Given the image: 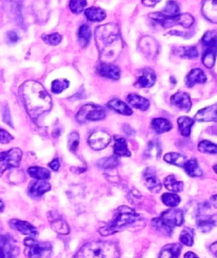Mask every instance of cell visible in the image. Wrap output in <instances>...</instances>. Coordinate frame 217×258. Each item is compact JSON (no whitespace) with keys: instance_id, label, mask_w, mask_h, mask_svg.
Masks as SVG:
<instances>
[{"instance_id":"obj_1","label":"cell","mask_w":217,"mask_h":258,"mask_svg":"<svg viewBox=\"0 0 217 258\" xmlns=\"http://www.w3.org/2000/svg\"><path fill=\"white\" fill-rule=\"evenodd\" d=\"M95 42L101 63H112L117 60L123 49L119 27L112 23L96 27Z\"/></svg>"},{"instance_id":"obj_2","label":"cell","mask_w":217,"mask_h":258,"mask_svg":"<svg viewBox=\"0 0 217 258\" xmlns=\"http://www.w3.org/2000/svg\"><path fill=\"white\" fill-rule=\"evenodd\" d=\"M19 94L32 119L39 118L52 108V98L39 82L27 81L21 85Z\"/></svg>"},{"instance_id":"obj_3","label":"cell","mask_w":217,"mask_h":258,"mask_svg":"<svg viewBox=\"0 0 217 258\" xmlns=\"http://www.w3.org/2000/svg\"><path fill=\"white\" fill-rule=\"evenodd\" d=\"M139 219L140 216L133 210V208L127 206H122L116 211L114 218L112 219V221L99 229V233L103 236L116 234L117 232L122 231L127 227L135 224Z\"/></svg>"},{"instance_id":"obj_4","label":"cell","mask_w":217,"mask_h":258,"mask_svg":"<svg viewBox=\"0 0 217 258\" xmlns=\"http://www.w3.org/2000/svg\"><path fill=\"white\" fill-rule=\"evenodd\" d=\"M74 258H120V250L116 243L97 240L85 244Z\"/></svg>"},{"instance_id":"obj_5","label":"cell","mask_w":217,"mask_h":258,"mask_svg":"<svg viewBox=\"0 0 217 258\" xmlns=\"http://www.w3.org/2000/svg\"><path fill=\"white\" fill-rule=\"evenodd\" d=\"M184 223V214L181 209L172 208L165 211L159 218L152 220V224L161 234L171 235L176 227H179Z\"/></svg>"},{"instance_id":"obj_6","label":"cell","mask_w":217,"mask_h":258,"mask_svg":"<svg viewBox=\"0 0 217 258\" xmlns=\"http://www.w3.org/2000/svg\"><path fill=\"white\" fill-rule=\"evenodd\" d=\"M202 43L204 50L202 55V63L206 68L214 66L217 56V33L214 31H208L202 37Z\"/></svg>"},{"instance_id":"obj_7","label":"cell","mask_w":217,"mask_h":258,"mask_svg":"<svg viewBox=\"0 0 217 258\" xmlns=\"http://www.w3.org/2000/svg\"><path fill=\"white\" fill-rule=\"evenodd\" d=\"M24 245L27 247V256L29 258H47L52 251L50 243L38 241L34 238H26Z\"/></svg>"},{"instance_id":"obj_8","label":"cell","mask_w":217,"mask_h":258,"mask_svg":"<svg viewBox=\"0 0 217 258\" xmlns=\"http://www.w3.org/2000/svg\"><path fill=\"white\" fill-rule=\"evenodd\" d=\"M153 20L159 23L165 29H169L178 26H180L185 29H188L194 24V18L192 15L188 13H179L177 16L154 18Z\"/></svg>"},{"instance_id":"obj_9","label":"cell","mask_w":217,"mask_h":258,"mask_svg":"<svg viewBox=\"0 0 217 258\" xmlns=\"http://www.w3.org/2000/svg\"><path fill=\"white\" fill-rule=\"evenodd\" d=\"M105 110L101 106L88 103L82 106L77 113V121L83 124L87 121H98L105 118Z\"/></svg>"},{"instance_id":"obj_10","label":"cell","mask_w":217,"mask_h":258,"mask_svg":"<svg viewBox=\"0 0 217 258\" xmlns=\"http://www.w3.org/2000/svg\"><path fill=\"white\" fill-rule=\"evenodd\" d=\"M22 158V152L20 148H12L7 152L0 153V177L7 169L18 168Z\"/></svg>"},{"instance_id":"obj_11","label":"cell","mask_w":217,"mask_h":258,"mask_svg":"<svg viewBox=\"0 0 217 258\" xmlns=\"http://www.w3.org/2000/svg\"><path fill=\"white\" fill-rule=\"evenodd\" d=\"M112 137L103 131H95L88 138V144L93 150H103L111 143Z\"/></svg>"},{"instance_id":"obj_12","label":"cell","mask_w":217,"mask_h":258,"mask_svg":"<svg viewBox=\"0 0 217 258\" xmlns=\"http://www.w3.org/2000/svg\"><path fill=\"white\" fill-rule=\"evenodd\" d=\"M17 248L10 235L0 234V258H15Z\"/></svg>"},{"instance_id":"obj_13","label":"cell","mask_w":217,"mask_h":258,"mask_svg":"<svg viewBox=\"0 0 217 258\" xmlns=\"http://www.w3.org/2000/svg\"><path fill=\"white\" fill-rule=\"evenodd\" d=\"M139 48L144 55L148 58H154L159 52V44L153 37L146 36L139 41Z\"/></svg>"},{"instance_id":"obj_14","label":"cell","mask_w":217,"mask_h":258,"mask_svg":"<svg viewBox=\"0 0 217 258\" xmlns=\"http://www.w3.org/2000/svg\"><path fill=\"white\" fill-rule=\"evenodd\" d=\"M9 224L12 229L29 237L35 238L38 234L36 228L32 226L28 222L22 221L20 219H11V221L9 222Z\"/></svg>"},{"instance_id":"obj_15","label":"cell","mask_w":217,"mask_h":258,"mask_svg":"<svg viewBox=\"0 0 217 258\" xmlns=\"http://www.w3.org/2000/svg\"><path fill=\"white\" fill-rule=\"evenodd\" d=\"M143 182L145 186L152 192L158 193L161 190V182L150 168L146 169L145 171L143 172Z\"/></svg>"},{"instance_id":"obj_16","label":"cell","mask_w":217,"mask_h":258,"mask_svg":"<svg viewBox=\"0 0 217 258\" xmlns=\"http://www.w3.org/2000/svg\"><path fill=\"white\" fill-rule=\"evenodd\" d=\"M156 82V75L151 69H143L138 76L136 86L140 88H149L153 87Z\"/></svg>"},{"instance_id":"obj_17","label":"cell","mask_w":217,"mask_h":258,"mask_svg":"<svg viewBox=\"0 0 217 258\" xmlns=\"http://www.w3.org/2000/svg\"><path fill=\"white\" fill-rule=\"evenodd\" d=\"M51 190V184L46 180L37 179L36 181L31 183L28 189V194L33 198H41L46 192Z\"/></svg>"},{"instance_id":"obj_18","label":"cell","mask_w":217,"mask_h":258,"mask_svg":"<svg viewBox=\"0 0 217 258\" xmlns=\"http://www.w3.org/2000/svg\"><path fill=\"white\" fill-rule=\"evenodd\" d=\"M97 72L101 77L112 80H119L121 77V71L119 67L112 63H100L97 68Z\"/></svg>"},{"instance_id":"obj_19","label":"cell","mask_w":217,"mask_h":258,"mask_svg":"<svg viewBox=\"0 0 217 258\" xmlns=\"http://www.w3.org/2000/svg\"><path fill=\"white\" fill-rule=\"evenodd\" d=\"M201 11L204 18L217 24V0H203Z\"/></svg>"},{"instance_id":"obj_20","label":"cell","mask_w":217,"mask_h":258,"mask_svg":"<svg viewBox=\"0 0 217 258\" xmlns=\"http://www.w3.org/2000/svg\"><path fill=\"white\" fill-rule=\"evenodd\" d=\"M172 104L179 108L180 110L188 112L192 108L190 96L186 92H179L176 93L171 98Z\"/></svg>"},{"instance_id":"obj_21","label":"cell","mask_w":217,"mask_h":258,"mask_svg":"<svg viewBox=\"0 0 217 258\" xmlns=\"http://www.w3.org/2000/svg\"><path fill=\"white\" fill-rule=\"evenodd\" d=\"M194 119L199 122H216L217 123V103L200 109L194 116Z\"/></svg>"},{"instance_id":"obj_22","label":"cell","mask_w":217,"mask_h":258,"mask_svg":"<svg viewBox=\"0 0 217 258\" xmlns=\"http://www.w3.org/2000/svg\"><path fill=\"white\" fill-rule=\"evenodd\" d=\"M180 7L178 2L175 0H169L167 3V6L161 12L150 14L151 19L161 18V17H170V16H177L179 14Z\"/></svg>"},{"instance_id":"obj_23","label":"cell","mask_w":217,"mask_h":258,"mask_svg":"<svg viewBox=\"0 0 217 258\" xmlns=\"http://www.w3.org/2000/svg\"><path fill=\"white\" fill-rule=\"evenodd\" d=\"M206 81V76L201 69H193L186 77V85L191 88L194 85L204 84Z\"/></svg>"},{"instance_id":"obj_24","label":"cell","mask_w":217,"mask_h":258,"mask_svg":"<svg viewBox=\"0 0 217 258\" xmlns=\"http://www.w3.org/2000/svg\"><path fill=\"white\" fill-rule=\"evenodd\" d=\"M50 225L53 231L58 234L67 235L70 233L69 225L59 214H56V216L51 215Z\"/></svg>"},{"instance_id":"obj_25","label":"cell","mask_w":217,"mask_h":258,"mask_svg":"<svg viewBox=\"0 0 217 258\" xmlns=\"http://www.w3.org/2000/svg\"><path fill=\"white\" fill-rule=\"evenodd\" d=\"M127 99L130 105L133 106V108L139 109V110H148L150 106V103L148 102V99L143 98L142 96L135 94V93L129 94Z\"/></svg>"},{"instance_id":"obj_26","label":"cell","mask_w":217,"mask_h":258,"mask_svg":"<svg viewBox=\"0 0 217 258\" xmlns=\"http://www.w3.org/2000/svg\"><path fill=\"white\" fill-rule=\"evenodd\" d=\"M182 245L178 243H172L165 245L159 253V258H179Z\"/></svg>"},{"instance_id":"obj_27","label":"cell","mask_w":217,"mask_h":258,"mask_svg":"<svg viewBox=\"0 0 217 258\" xmlns=\"http://www.w3.org/2000/svg\"><path fill=\"white\" fill-rule=\"evenodd\" d=\"M114 153L117 157H131V153L127 148V141L123 137H115Z\"/></svg>"},{"instance_id":"obj_28","label":"cell","mask_w":217,"mask_h":258,"mask_svg":"<svg viewBox=\"0 0 217 258\" xmlns=\"http://www.w3.org/2000/svg\"><path fill=\"white\" fill-rule=\"evenodd\" d=\"M107 106L111 109H113L117 113L123 114V115L130 116L133 114L132 108H130L127 103L122 102L120 99H113V100L110 101Z\"/></svg>"},{"instance_id":"obj_29","label":"cell","mask_w":217,"mask_h":258,"mask_svg":"<svg viewBox=\"0 0 217 258\" xmlns=\"http://www.w3.org/2000/svg\"><path fill=\"white\" fill-rule=\"evenodd\" d=\"M183 169L188 174V176L196 178V177H200L203 175V172L199 167L198 161L195 158H192V159L186 161Z\"/></svg>"},{"instance_id":"obj_30","label":"cell","mask_w":217,"mask_h":258,"mask_svg":"<svg viewBox=\"0 0 217 258\" xmlns=\"http://www.w3.org/2000/svg\"><path fill=\"white\" fill-rule=\"evenodd\" d=\"M195 119H192L188 116H182L178 118V123L179 132L183 137H188L191 134V128L194 124Z\"/></svg>"},{"instance_id":"obj_31","label":"cell","mask_w":217,"mask_h":258,"mask_svg":"<svg viewBox=\"0 0 217 258\" xmlns=\"http://www.w3.org/2000/svg\"><path fill=\"white\" fill-rule=\"evenodd\" d=\"M77 37H78V42L81 45V47L86 48L89 44L91 37H92L90 27L88 25L81 26L77 32Z\"/></svg>"},{"instance_id":"obj_32","label":"cell","mask_w":217,"mask_h":258,"mask_svg":"<svg viewBox=\"0 0 217 258\" xmlns=\"http://www.w3.org/2000/svg\"><path fill=\"white\" fill-rule=\"evenodd\" d=\"M151 126L158 134L170 132L172 129V122L163 118H156L151 122Z\"/></svg>"},{"instance_id":"obj_33","label":"cell","mask_w":217,"mask_h":258,"mask_svg":"<svg viewBox=\"0 0 217 258\" xmlns=\"http://www.w3.org/2000/svg\"><path fill=\"white\" fill-rule=\"evenodd\" d=\"M85 16L90 21L100 22L105 19L106 13L102 9L90 7L85 11Z\"/></svg>"},{"instance_id":"obj_34","label":"cell","mask_w":217,"mask_h":258,"mask_svg":"<svg viewBox=\"0 0 217 258\" xmlns=\"http://www.w3.org/2000/svg\"><path fill=\"white\" fill-rule=\"evenodd\" d=\"M164 185L167 190L173 192H181L183 190V182L178 181L174 175H169L165 179Z\"/></svg>"},{"instance_id":"obj_35","label":"cell","mask_w":217,"mask_h":258,"mask_svg":"<svg viewBox=\"0 0 217 258\" xmlns=\"http://www.w3.org/2000/svg\"><path fill=\"white\" fill-rule=\"evenodd\" d=\"M27 174L34 179H42V180H46L51 177L50 171L41 167H31L27 169Z\"/></svg>"},{"instance_id":"obj_36","label":"cell","mask_w":217,"mask_h":258,"mask_svg":"<svg viewBox=\"0 0 217 258\" xmlns=\"http://www.w3.org/2000/svg\"><path fill=\"white\" fill-rule=\"evenodd\" d=\"M164 160L168 163L176 165V166L183 168L187 158L185 156L182 155L180 153H170L164 156Z\"/></svg>"},{"instance_id":"obj_37","label":"cell","mask_w":217,"mask_h":258,"mask_svg":"<svg viewBox=\"0 0 217 258\" xmlns=\"http://www.w3.org/2000/svg\"><path fill=\"white\" fill-rule=\"evenodd\" d=\"M118 164H119V161L117 159V156H112V157L102 158L96 163V165L99 169H105V170L115 169L116 167L118 166Z\"/></svg>"},{"instance_id":"obj_38","label":"cell","mask_w":217,"mask_h":258,"mask_svg":"<svg viewBox=\"0 0 217 258\" xmlns=\"http://www.w3.org/2000/svg\"><path fill=\"white\" fill-rule=\"evenodd\" d=\"M177 54L182 57V58L192 59V58H198L199 52H198L196 47L192 46V47H183V48H177Z\"/></svg>"},{"instance_id":"obj_39","label":"cell","mask_w":217,"mask_h":258,"mask_svg":"<svg viewBox=\"0 0 217 258\" xmlns=\"http://www.w3.org/2000/svg\"><path fill=\"white\" fill-rule=\"evenodd\" d=\"M193 238H194V231L193 229L186 227L181 232L179 240L183 245L192 246L193 245Z\"/></svg>"},{"instance_id":"obj_40","label":"cell","mask_w":217,"mask_h":258,"mask_svg":"<svg viewBox=\"0 0 217 258\" xmlns=\"http://www.w3.org/2000/svg\"><path fill=\"white\" fill-rule=\"evenodd\" d=\"M161 200L165 205L170 208H176L179 205L181 199L179 196L174 193H165L161 197Z\"/></svg>"},{"instance_id":"obj_41","label":"cell","mask_w":217,"mask_h":258,"mask_svg":"<svg viewBox=\"0 0 217 258\" xmlns=\"http://www.w3.org/2000/svg\"><path fill=\"white\" fill-rule=\"evenodd\" d=\"M198 149L199 152L204 153H209V154H216L217 153V144L210 143L209 141L204 140L201 141L198 145Z\"/></svg>"},{"instance_id":"obj_42","label":"cell","mask_w":217,"mask_h":258,"mask_svg":"<svg viewBox=\"0 0 217 258\" xmlns=\"http://www.w3.org/2000/svg\"><path fill=\"white\" fill-rule=\"evenodd\" d=\"M70 82L66 79L55 80L51 84V90L55 94H59L63 92L64 90L69 87Z\"/></svg>"},{"instance_id":"obj_43","label":"cell","mask_w":217,"mask_h":258,"mask_svg":"<svg viewBox=\"0 0 217 258\" xmlns=\"http://www.w3.org/2000/svg\"><path fill=\"white\" fill-rule=\"evenodd\" d=\"M160 153H161V150L159 148V143L155 141L148 143V148L145 151L146 156L148 158H152V156H154V158H159Z\"/></svg>"},{"instance_id":"obj_44","label":"cell","mask_w":217,"mask_h":258,"mask_svg":"<svg viewBox=\"0 0 217 258\" xmlns=\"http://www.w3.org/2000/svg\"><path fill=\"white\" fill-rule=\"evenodd\" d=\"M197 225H198V228H199L200 231L203 232V233H208L214 226V222L209 217H208V218L199 219Z\"/></svg>"},{"instance_id":"obj_45","label":"cell","mask_w":217,"mask_h":258,"mask_svg":"<svg viewBox=\"0 0 217 258\" xmlns=\"http://www.w3.org/2000/svg\"><path fill=\"white\" fill-rule=\"evenodd\" d=\"M87 6V0H71L70 10L75 14H80Z\"/></svg>"},{"instance_id":"obj_46","label":"cell","mask_w":217,"mask_h":258,"mask_svg":"<svg viewBox=\"0 0 217 258\" xmlns=\"http://www.w3.org/2000/svg\"><path fill=\"white\" fill-rule=\"evenodd\" d=\"M80 137L77 132H72L68 137V148L71 152L75 153L79 146Z\"/></svg>"},{"instance_id":"obj_47","label":"cell","mask_w":217,"mask_h":258,"mask_svg":"<svg viewBox=\"0 0 217 258\" xmlns=\"http://www.w3.org/2000/svg\"><path fill=\"white\" fill-rule=\"evenodd\" d=\"M42 40L50 46H57L62 41V37L59 33H53V34L46 35L42 37Z\"/></svg>"},{"instance_id":"obj_48","label":"cell","mask_w":217,"mask_h":258,"mask_svg":"<svg viewBox=\"0 0 217 258\" xmlns=\"http://www.w3.org/2000/svg\"><path fill=\"white\" fill-rule=\"evenodd\" d=\"M13 139V137L9 132H6L5 130L0 129V143L7 144V143H11Z\"/></svg>"},{"instance_id":"obj_49","label":"cell","mask_w":217,"mask_h":258,"mask_svg":"<svg viewBox=\"0 0 217 258\" xmlns=\"http://www.w3.org/2000/svg\"><path fill=\"white\" fill-rule=\"evenodd\" d=\"M3 119L6 124L14 128L12 120H11V112H10V109L7 105H6V107L3 108Z\"/></svg>"},{"instance_id":"obj_50","label":"cell","mask_w":217,"mask_h":258,"mask_svg":"<svg viewBox=\"0 0 217 258\" xmlns=\"http://www.w3.org/2000/svg\"><path fill=\"white\" fill-rule=\"evenodd\" d=\"M7 39L11 43H16L20 40V37L15 31H10L7 32Z\"/></svg>"},{"instance_id":"obj_51","label":"cell","mask_w":217,"mask_h":258,"mask_svg":"<svg viewBox=\"0 0 217 258\" xmlns=\"http://www.w3.org/2000/svg\"><path fill=\"white\" fill-rule=\"evenodd\" d=\"M161 0H142V3L143 6H147V7H154Z\"/></svg>"},{"instance_id":"obj_52","label":"cell","mask_w":217,"mask_h":258,"mask_svg":"<svg viewBox=\"0 0 217 258\" xmlns=\"http://www.w3.org/2000/svg\"><path fill=\"white\" fill-rule=\"evenodd\" d=\"M122 131H123L125 134L127 135V136H129V137L134 134V131L128 124H123L122 125Z\"/></svg>"},{"instance_id":"obj_53","label":"cell","mask_w":217,"mask_h":258,"mask_svg":"<svg viewBox=\"0 0 217 258\" xmlns=\"http://www.w3.org/2000/svg\"><path fill=\"white\" fill-rule=\"evenodd\" d=\"M49 167L51 169H53V171H57L60 169V162L58 159H53L50 163H49Z\"/></svg>"},{"instance_id":"obj_54","label":"cell","mask_w":217,"mask_h":258,"mask_svg":"<svg viewBox=\"0 0 217 258\" xmlns=\"http://www.w3.org/2000/svg\"><path fill=\"white\" fill-rule=\"evenodd\" d=\"M209 250H210V252H211L212 255H214V257H217V241L210 245Z\"/></svg>"},{"instance_id":"obj_55","label":"cell","mask_w":217,"mask_h":258,"mask_svg":"<svg viewBox=\"0 0 217 258\" xmlns=\"http://www.w3.org/2000/svg\"><path fill=\"white\" fill-rule=\"evenodd\" d=\"M184 258H199V256L195 254V253L192 252V251H188L184 255Z\"/></svg>"},{"instance_id":"obj_56","label":"cell","mask_w":217,"mask_h":258,"mask_svg":"<svg viewBox=\"0 0 217 258\" xmlns=\"http://www.w3.org/2000/svg\"><path fill=\"white\" fill-rule=\"evenodd\" d=\"M210 203L214 206V208H217V195H214L210 198Z\"/></svg>"},{"instance_id":"obj_57","label":"cell","mask_w":217,"mask_h":258,"mask_svg":"<svg viewBox=\"0 0 217 258\" xmlns=\"http://www.w3.org/2000/svg\"><path fill=\"white\" fill-rule=\"evenodd\" d=\"M4 208H5V205H4V203L0 201V213L4 210Z\"/></svg>"},{"instance_id":"obj_58","label":"cell","mask_w":217,"mask_h":258,"mask_svg":"<svg viewBox=\"0 0 217 258\" xmlns=\"http://www.w3.org/2000/svg\"><path fill=\"white\" fill-rule=\"evenodd\" d=\"M213 169H214V172H215V173H216L217 174V164L216 165H214V166H213Z\"/></svg>"}]
</instances>
